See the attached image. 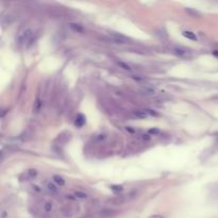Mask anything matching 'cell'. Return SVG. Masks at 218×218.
<instances>
[{
  "mask_svg": "<svg viewBox=\"0 0 218 218\" xmlns=\"http://www.w3.org/2000/svg\"><path fill=\"white\" fill-rule=\"evenodd\" d=\"M110 38H111V41L115 44H127L128 42H130V39L127 38V36L122 35V34H119V33H111Z\"/></svg>",
  "mask_w": 218,
  "mask_h": 218,
  "instance_id": "1",
  "label": "cell"
},
{
  "mask_svg": "<svg viewBox=\"0 0 218 218\" xmlns=\"http://www.w3.org/2000/svg\"><path fill=\"white\" fill-rule=\"evenodd\" d=\"M33 38V32L31 31V30H26V31H24L22 33V35H20V42L22 43H28V42H30Z\"/></svg>",
  "mask_w": 218,
  "mask_h": 218,
  "instance_id": "2",
  "label": "cell"
},
{
  "mask_svg": "<svg viewBox=\"0 0 218 218\" xmlns=\"http://www.w3.org/2000/svg\"><path fill=\"white\" fill-rule=\"evenodd\" d=\"M173 52L176 53L177 55H179V57H189V51L186 49H182V48H175L173 49Z\"/></svg>",
  "mask_w": 218,
  "mask_h": 218,
  "instance_id": "3",
  "label": "cell"
},
{
  "mask_svg": "<svg viewBox=\"0 0 218 218\" xmlns=\"http://www.w3.org/2000/svg\"><path fill=\"white\" fill-rule=\"evenodd\" d=\"M182 34H183V36H184V38H188V39H192V41H197V36H196V34H195L194 32H192V31H184Z\"/></svg>",
  "mask_w": 218,
  "mask_h": 218,
  "instance_id": "4",
  "label": "cell"
},
{
  "mask_svg": "<svg viewBox=\"0 0 218 218\" xmlns=\"http://www.w3.org/2000/svg\"><path fill=\"white\" fill-rule=\"evenodd\" d=\"M84 124H85V117L83 115H79L77 119H76V125L79 127H82Z\"/></svg>",
  "mask_w": 218,
  "mask_h": 218,
  "instance_id": "5",
  "label": "cell"
},
{
  "mask_svg": "<svg viewBox=\"0 0 218 218\" xmlns=\"http://www.w3.org/2000/svg\"><path fill=\"white\" fill-rule=\"evenodd\" d=\"M47 189L50 192H52V194H54V192H57V187L55 184H53V183H48L47 184Z\"/></svg>",
  "mask_w": 218,
  "mask_h": 218,
  "instance_id": "6",
  "label": "cell"
},
{
  "mask_svg": "<svg viewBox=\"0 0 218 218\" xmlns=\"http://www.w3.org/2000/svg\"><path fill=\"white\" fill-rule=\"evenodd\" d=\"M53 179H54V182L57 183V185H60V186H62V185L65 184V181L62 177H60V176H54L53 177Z\"/></svg>",
  "mask_w": 218,
  "mask_h": 218,
  "instance_id": "7",
  "label": "cell"
},
{
  "mask_svg": "<svg viewBox=\"0 0 218 218\" xmlns=\"http://www.w3.org/2000/svg\"><path fill=\"white\" fill-rule=\"evenodd\" d=\"M75 195H76L77 198H81V199H85L87 197V195L85 194V192H76Z\"/></svg>",
  "mask_w": 218,
  "mask_h": 218,
  "instance_id": "8",
  "label": "cell"
},
{
  "mask_svg": "<svg viewBox=\"0 0 218 218\" xmlns=\"http://www.w3.org/2000/svg\"><path fill=\"white\" fill-rule=\"evenodd\" d=\"M36 170L35 169H29V170L27 171V175L29 176V178H34L36 176Z\"/></svg>",
  "mask_w": 218,
  "mask_h": 218,
  "instance_id": "9",
  "label": "cell"
},
{
  "mask_svg": "<svg viewBox=\"0 0 218 218\" xmlns=\"http://www.w3.org/2000/svg\"><path fill=\"white\" fill-rule=\"evenodd\" d=\"M44 208H45L47 212H50V211L53 208V203L52 202H47L45 205H44Z\"/></svg>",
  "mask_w": 218,
  "mask_h": 218,
  "instance_id": "10",
  "label": "cell"
},
{
  "mask_svg": "<svg viewBox=\"0 0 218 218\" xmlns=\"http://www.w3.org/2000/svg\"><path fill=\"white\" fill-rule=\"evenodd\" d=\"M111 189H113V191H115V192L121 191L122 186H120V185H113V186H111Z\"/></svg>",
  "mask_w": 218,
  "mask_h": 218,
  "instance_id": "11",
  "label": "cell"
},
{
  "mask_svg": "<svg viewBox=\"0 0 218 218\" xmlns=\"http://www.w3.org/2000/svg\"><path fill=\"white\" fill-rule=\"evenodd\" d=\"M78 26H79V25L71 24V25H70V28H73V30H76V31H81V30H82V29H81L80 27H78Z\"/></svg>",
  "mask_w": 218,
  "mask_h": 218,
  "instance_id": "12",
  "label": "cell"
},
{
  "mask_svg": "<svg viewBox=\"0 0 218 218\" xmlns=\"http://www.w3.org/2000/svg\"><path fill=\"white\" fill-rule=\"evenodd\" d=\"M118 65H120V66H121L124 69H126V70H130V66H129V65H126V64L121 63V62H119V63H118Z\"/></svg>",
  "mask_w": 218,
  "mask_h": 218,
  "instance_id": "13",
  "label": "cell"
},
{
  "mask_svg": "<svg viewBox=\"0 0 218 218\" xmlns=\"http://www.w3.org/2000/svg\"><path fill=\"white\" fill-rule=\"evenodd\" d=\"M149 218H164L162 215H151Z\"/></svg>",
  "mask_w": 218,
  "mask_h": 218,
  "instance_id": "14",
  "label": "cell"
},
{
  "mask_svg": "<svg viewBox=\"0 0 218 218\" xmlns=\"http://www.w3.org/2000/svg\"><path fill=\"white\" fill-rule=\"evenodd\" d=\"M186 11H187V12H188V13H192V11H191V10H189V9H187V10H186ZM192 13H194V15H195V16H196V15L200 16V14H199L198 12H197V11H196V12H192Z\"/></svg>",
  "mask_w": 218,
  "mask_h": 218,
  "instance_id": "15",
  "label": "cell"
},
{
  "mask_svg": "<svg viewBox=\"0 0 218 218\" xmlns=\"http://www.w3.org/2000/svg\"><path fill=\"white\" fill-rule=\"evenodd\" d=\"M149 133H152V134H157V133H159V130H150L149 131Z\"/></svg>",
  "mask_w": 218,
  "mask_h": 218,
  "instance_id": "16",
  "label": "cell"
}]
</instances>
